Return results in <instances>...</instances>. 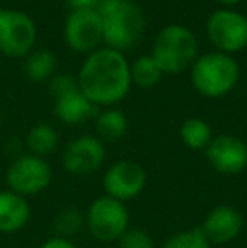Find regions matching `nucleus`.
Listing matches in <instances>:
<instances>
[{"label": "nucleus", "mask_w": 247, "mask_h": 248, "mask_svg": "<svg viewBox=\"0 0 247 248\" xmlns=\"http://www.w3.org/2000/svg\"><path fill=\"white\" fill-rule=\"evenodd\" d=\"M207 34L220 52H239L247 47V17L232 9L215 10L207 20Z\"/></svg>", "instance_id": "8"}, {"label": "nucleus", "mask_w": 247, "mask_h": 248, "mask_svg": "<svg viewBox=\"0 0 247 248\" xmlns=\"http://www.w3.org/2000/svg\"><path fill=\"white\" fill-rule=\"evenodd\" d=\"M161 248H212V243L205 238L200 228H191L169 236Z\"/></svg>", "instance_id": "21"}, {"label": "nucleus", "mask_w": 247, "mask_h": 248, "mask_svg": "<svg viewBox=\"0 0 247 248\" xmlns=\"http://www.w3.org/2000/svg\"><path fill=\"white\" fill-rule=\"evenodd\" d=\"M146 181V170L137 162L119 160L103 174V191L105 196L125 202L137 198L144 191Z\"/></svg>", "instance_id": "9"}, {"label": "nucleus", "mask_w": 247, "mask_h": 248, "mask_svg": "<svg viewBox=\"0 0 247 248\" xmlns=\"http://www.w3.org/2000/svg\"><path fill=\"white\" fill-rule=\"evenodd\" d=\"M163 75L165 73H163V69L159 68V64L151 54L141 56L131 64L132 83L141 86V88H152L154 85H158Z\"/></svg>", "instance_id": "19"}, {"label": "nucleus", "mask_w": 247, "mask_h": 248, "mask_svg": "<svg viewBox=\"0 0 247 248\" xmlns=\"http://www.w3.org/2000/svg\"><path fill=\"white\" fill-rule=\"evenodd\" d=\"M65 41L76 52H92L103 41L102 17L97 10H71L65 24Z\"/></svg>", "instance_id": "10"}, {"label": "nucleus", "mask_w": 247, "mask_h": 248, "mask_svg": "<svg viewBox=\"0 0 247 248\" xmlns=\"http://www.w3.org/2000/svg\"><path fill=\"white\" fill-rule=\"evenodd\" d=\"M83 225H85V218L75 208L63 209L60 215L56 216V219H54V230H56L58 236L68 240L69 236H75L83 228Z\"/></svg>", "instance_id": "22"}, {"label": "nucleus", "mask_w": 247, "mask_h": 248, "mask_svg": "<svg viewBox=\"0 0 247 248\" xmlns=\"http://www.w3.org/2000/svg\"><path fill=\"white\" fill-rule=\"evenodd\" d=\"M127 117L122 110H117V108H109L97 117V134L102 140H120L127 132Z\"/></svg>", "instance_id": "16"}, {"label": "nucleus", "mask_w": 247, "mask_h": 248, "mask_svg": "<svg viewBox=\"0 0 247 248\" xmlns=\"http://www.w3.org/2000/svg\"><path fill=\"white\" fill-rule=\"evenodd\" d=\"M152 58L163 73H181L198 59V41L190 29L180 24H169L159 31L152 44Z\"/></svg>", "instance_id": "4"}, {"label": "nucleus", "mask_w": 247, "mask_h": 248, "mask_svg": "<svg viewBox=\"0 0 247 248\" xmlns=\"http://www.w3.org/2000/svg\"><path fill=\"white\" fill-rule=\"evenodd\" d=\"M41 248H76L75 243L68 238H61V236H54L49 238L48 242H44Z\"/></svg>", "instance_id": "26"}, {"label": "nucleus", "mask_w": 247, "mask_h": 248, "mask_svg": "<svg viewBox=\"0 0 247 248\" xmlns=\"http://www.w3.org/2000/svg\"><path fill=\"white\" fill-rule=\"evenodd\" d=\"M78 88L95 107H110L131 92V64L120 51L103 47L92 51L78 73Z\"/></svg>", "instance_id": "1"}, {"label": "nucleus", "mask_w": 247, "mask_h": 248, "mask_svg": "<svg viewBox=\"0 0 247 248\" xmlns=\"http://www.w3.org/2000/svg\"><path fill=\"white\" fill-rule=\"evenodd\" d=\"M119 248H154V240L146 230H127L119 238Z\"/></svg>", "instance_id": "23"}, {"label": "nucleus", "mask_w": 247, "mask_h": 248, "mask_svg": "<svg viewBox=\"0 0 247 248\" xmlns=\"http://www.w3.org/2000/svg\"><path fill=\"white\" fill-rule=\"evenodd\" d=\"M71 10H97L100 0H66Z\"/></svg>", "instance_id": "25"}, {"label": "nucleus", "mask_w": 247, "mask_h": 248, "mask_svg": "<svg viewBox=\"0 0 247 248\" xmlns=\"http://www.w3.org/2000/svg\"><path fill=\"white\" fill-rule=\"evenodd\" d=\"M244 218L242 215L231 204L215 206L203 219L201 233L210 243L215 245H224L231 243L241 235Z\"/></svg>", "instance_id": "13"}, {"label": "nucleus", "mask_w": 247, "mask_h": 248, "mask_svg": "<svg viewBox=\"0 0 247 248\" xmlns=\"http://www.w3.org/2000/svg\"><path fill=\"white\" fill-rule=\"evenodd\" d=\"M34 20L20 10H0V51L9 58L29 54L36 44Z\"/></svg>", "instance_id": "7"}, {"label": "nucleus", "mask_w": 247, "mask_h": 248, "mask_svg": "<svg viewBox=\"0 0 247 248\" xmlns=\"http://www.w3.org/2000/svg\"><path fill=\"white\" fill-rule=\"evenodd\" d=\"M54 69H56V56L49 49H39L29 54L26 64H24V71H26L27 78L34 83L49 79Z\"/></svg>", "instance_id": "18"}, {"label": "nucleus", "mask_w": 247, "mask_h": 248, "mask_svg": "<svg viewBox=\"0 0 247 248\" xmlns=\"http://www.w3.org/2000/svg\"><path fill=\"white\" fill-rule=\"evenodd\" d=\"M105 145L99 137L82 135L63 150V166L75 176H86L97 172L105 162Z\"/></svg>", "instance_id": "11"}, {"label": "nucleus", "mask_w": 247, "mask_h": 248, "mask_svg": "<svg viewBox=\"0 0 247 248\" xmlns=\"http://www.w3.org/2000/svg\"><path fill=\"white\" fill-rule=\"evenodd\" d=\"M58 145V134L51 125L39 124L33 127L27 134V147L37 157L51 154Z\"/></svg>", "instance_id": "20"}, {"label": "nucleus", "mask_w": 247, "mask_h": 248, "mask_svg": "<svg viewBox=\"0 0 247 248\" xmlns=\"http://www.w3.org/2000/svg\"><path fill=\"white\" fill-rule=\"evenodd\" d=\"M97 12L102 17L103 41L110 49H131L144 34V14L132 0H100Z\"/></svg>", "instance_id": "2"}, {"label": "nucleus", "mask_w": 247, "mask_h": 248, "mask_svg": "<svg viewBox=\"0 0 247 248\" xmlns=\"http://www.w3.org/2000/svg\"><path fill=\"white\" fill-rule=\"evenodd\" d=\"M239 64L231 54L208 52L191 66V83L201 96L222 98L235 88L239 81Z\"/></svg>", "instance_id": "3"}, {"label": "nucleus", "mask_w": 247, "mask_h": 248, "mask_svg": "<svg viewBox=\"0 0 247 248\" xmlns=\"http://www.w3.org/2000/svg\"><path fill=\"white\" fill-rule=\"evenodd\" d=\"M181 142L191 150H205L212 142V127L203 118H188L180 128Z\"/></svg>", "instance_id": "17"}, {"label": "nucleus", "mask_w": 247, "mask_h": 248, "mask_svg": "<svg viewBox=\"0 0 247 248\" xmlns=\"http://www.w3.org/2000/svg\"><path fill=\"white\" fill-rule=\"evenodd\" d=\"M54 100V113L66 125H80L95 115L97 107L80 90Z\"/></svg>", "instance_id": "15"}, {"label": "nucleus", "mask_w": 247, "mask_h": 248, "mask_svg": "<svg viewBox=\"0 0 247 248\" xmlns=\"http://www.w3.org/2000/svg\"><path fill=\"white\" fill-rule=\"evenodd\" d=\"M31 218L29 202L17 193H0V233H14L27 225Z\"/></svg>", "instance_id": "14"}, {"label": "nucleus", "mask_w": 247, "mask_h": 248, "mask_svg": "<svg viewBox=\"0 0 247 248\" xmlns=\"http://www.w3.org/2000/svg\"><path fill=\"white\" fill-rule=\"evenodd\" d=\"M85 223L92 236L99 242H119L129 230L127 206L110 196H100L90 204Z\"/></svg>", "instance_id": "5"}, {"label": "nucleus", "mask_w": 247, "mask_h": 248, "mask_svg": "<svg viewBox=\"0 0 247 248\" xmlns=\"http://www.w3.org/2000/svg\"><path fill=\"white\" fill-rule=\"evenodd\" d=\"M49 90L54 98H60V96L68 95V93L75 92V90H80L78 79H75L71 75L61 73V75L53 76V79H51V83H49Z\"/></svg>", "instance_id": "24"}, {"label": "nucleus", "mask_w": 247, "mask_h": 248, "mask_svg": "<svg viewBox=\"0 0 247 248\" xmlns=\"http://www.w3.org/2000/svg\"><path fill=\"white\" fill-rule=\"evenodd\" d=\"M218 3H222V5H225L229 9V7H232V5H237V3H241L242 0H217Z\"/></svg>", "instance_id": "27"}, {"label": "nucleus", "mask_w": 247, "mask_h": 248, "mask_svg": "<svg viewBox=\"0 0 247 248\" xmlns=\"http://www.w3.org/2000/svg\"><path fill=\"white\" fill-rule=\"evenodd\" d=\"M53 181V170L49 164L34 154L20 155L10 164L7 170V183L12 193L20 196H34L46 189Z\"/></svg>", "instance_id": "6"}, {"label": "nucleus", "mask_w": 247, "mask_h": 248, "mask_svg": "<svg viewBox=\"0 0 247 248\" xmlns=\"http://www.w3.org/2000/svg\"><path fill=\"white\" fill-rule=\"evenodd\" d=\"M205 155L210 166L225 176L241 174L247 167V144L235 135L214 137L205 149Z\"/></svg>", "instance_id": "12"}]
</instances>
